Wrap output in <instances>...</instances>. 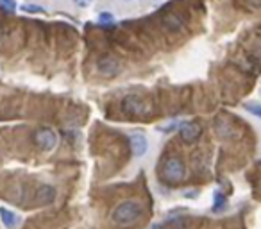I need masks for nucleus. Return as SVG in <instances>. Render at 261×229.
<instances>
[{
  "instance_id": "1",
  "label": "nucleus",
  "mask_w": 261,
  "mask_h": 229,
  "mask_svg": "<svg viewBox=\"0 0 261 229\" xmlns=\"http://www.w3.org/2000/svg\"><path fill=\"white\" fill-rule=\"evenodd\" d=\"M143 215V206L138 201H124L111 213V220L118 227H129L138 222Z\"/></svg>"
},
{
  "instance_id": "2",
  "label": "nucleus",
  "mask_w": 261,
  "mask_h": 229,
  "mask_svg": "<svg viewBox=\"0 0 261 229\" xmlns=\"http://www.w3.org/2000/svg\"><path fill=\"white\" fill-rule=\"evenodd\" d=\"M186 177V165L179 156H168L163 163L161 179L167 184H179Z\"/></svg>"
},
{
  "instance_id": "3",
  "label": "nucleus",
  "mask_w": 261,
  "mask_h": 229,
  "mask_svg": "<svg viewBox=\"0 0 261 229\" xmlns=\"http://www.w3.org/2000/svg\"><path fill=\"white\" fill-rule=\"evenodd\" d=\"M122 109L124 113L131 115V117H143L151 111V106H148L147 101H143L138 95H127V97L122 101Z\"/></svg>"
},
{
  "instance_id": "4",
  "label": "nucleus",
  "mask_w": 261,
  "mask_h": 229,
  "mask_svg": "<svg viewBox=\"0 0 261 229\" xmlns=\"http://www.w3.org/2000/svg\"><path fill=\"white\" fill-rule=\"evenodd\" d=\"M32 140H34L36 147L42 149L43 152H49V150H52L57 145V135L49 127L36 129L34 135H32Z\"/></svg>"
},
{
  "instance_id": "5",
  "label": "nucleus",
  "mask_w": 261,
  "mask_h": 229,
  "mask_svg": "<svg viewBox=\"0 0 261 229\" xmlns=\"http://www.w3.org/2000/svg\"><path fill=\"white\" fill-rule=\"evenodd\" d=\"M97 70L104 77H117L122 70V64L115 56H104L97 61Z\"/></svg>"
},
{
  "instance_id": "6",
  "label": "nucleus",
  "mask_w": 261,
  "mask_h": 229,
  "mask_svg": "<svg viewBox=\"0 0 261 229\" xmlns=\"http://www.w3.org/2000/svg\"><path fill=\"white\" fill-rule=\"evenodd\" d=\"M201 135H202V125L197 124V122H182L179 125V136L186 143L197 142L201 138Z\"/></svg>"
},
{
  "instance_id": "7",
  "label": "nucleus",
  "mask_w": 261,
  "mask_h": 229,
  "mask_svg": "<svg viewBox=\"0 0 261 229\" xmlns=\"http://www.w3.org/2000/svg\"><path fill=\"white\" fill-rule=\"evenodd\" d=\"M129 142H131V149H133V154L136 156V158L145 156V152H147V149H148V142L143 135L134 133V135L129 136Z\"/></svg>"
},
{
  "instance_id": "8",
  "label": "nucleus",
  "mask_w": 261,
  "mask_h": 229,
  "mask_svg": "<svg viewBox=\"0 0 261 229\" xmlns=\"http://www.w3.org/2000/svg\"><path fill=\"white\" fill-rule=\"evenodd\" d=\"M56 199V188L50 186V184H42L36 192V201L40 204H50Z\"/></svg>"
},
{
  "instance_id": "9",
  "label": "nucleus",
  "mask_w": 261,
  "mask_h": 229,
  "mask_svg": "<svg viewBox=\"0 0 261 229\" xmlns=\"http://www.w3.org/2000/svg\"><path fill=\"white\" fill-rule=\"evenodd\" d=\"M163 25L172 32H175V30H181L184 27V20H182L181 15H167L163 18Z\"/></svg>"
},
{
  "instance_id": "10",
  "label": "nucleus",
  "mask_w": 261,
  "mask_h": 229,
  "mask_svg": "<svg viewBox=\"0 0 261 229\" xmlns=\"http://www.w3.org/2000/svg\"><path fill=\"white\" fill-rule=\"evenodd\" d=\"M0 220L4 222V225L8 229H15L20 222L18 217H16V213H13V211L8 210V208H0Z\"/></svg>"
},
{
  "instance_id": "11",
  "label": "nucleus",
  "mask_w": 261,
  "mask_h": 229,
  "mask_svg": "<svg viewBox=\"0 0 261 229\" xmlns=\"http://www.w3.org/2000/svg\"><path fill=\"white\" fill-rule=\"evenodd\" d=\"M243 109L249 111L250 115H254L256 118H261V104L259 102H245V104H243Z\"/></svg>"
},
{
  "instance_id": "12",
  "label": "nucleus",
  "mask_w": 261,
  "mask_h": 229,
  "mask_svg": "<svg viewBox=\"0 0 261 229\" xmlns=\"http://www.w3.org/2000/svg\"><path fill=\"white\" fill-rule=\"evenodd\" d=\"M226 208V197L220 192H215V204H213V211H220Z\"/></svg>"
},
{
  "instance_id": "13",
  "label": "nucleus",
  "mask_w": 261,
  "mask_h": 229,
  "mask_svg": "<svg viewBox=\"0 0 261 229\" xmlns=\"http://www.w3.org/2000/svg\"><path fill=\"white\" fill-rule=\"evenodd\" d=\"M0 8L6 9L8 13H13L16 9V2L15 0H0Z\"/></svg>"
},
{
  "instance_id": "14",
  "label": "nucleus",
  "mask_w": 261,
  "mask_h": 229,
  "mask_svg": "<svg viewBox=\"0 0 261 229\" xmlns=\"http://www.w3.org/2000/svg\"><path fill=\"white\" fill-rule=\"evenodd\" d=\"M113 15H111V13H100V16H99V22L100 23H113Z\"/></svg>"
},
{
  "instance_id": "15",
  "label": "nucleus",
  "mask_w": 261,
  "mask_h": 229,
  "mask_svg": "<svg viewBox=\"0 0 261 229\" xmlns=\"http://www.w3.org/2000/svg\"><path fill=\"white\" fill-rule=\"evenodd\" d=\"M23 11H27V13H43L45 9L43 8H40V6H30V4H27V6H23Z\"/></svg>"
},
{
  "instance_id": "16",
  "label": "nucleus",
  "mask_w": 261,
  "mask_h": 229,
  "mask_svg": "<svg viewBox=\"0 0 261 229\" xmlns=\"http://www.w3.org/2000/svg\"><path fill=\"white\" fill-rule=\"evenodd\" d=\"M73 2H76V6H79V8H88V6H91L93 0H73Z\"/></svg>"
},
{
  "instance_id": "17",
  "label": "nucleus",
  "mask_w": 261,
  "mask_h": 229,
  "mask_svg": "<svg viewBox=\"0 0 261 229\" xmlns=\"http://www.w3.org/2000/svg\"><path fill=\"white\" fill-rule=\"evenodd\" d=\"M151 229H165V225H163V224H152Z\"/></svg>"
},
{
  "instance_id": "18",
  "label": "nucleus",
  "mask_w": 261,
  "mask_h": 229,
  "mask_svg": "<svg viewBox=\"0 0 261 229\" xmlns=\"http://www.w3.org/2000/svg\"><path fill=\"white\" fill-rule=\"evenodd\" d=\"M0 36H2V23H0Z\"/></svg>"
},
{
  "instance_id": "19",
  "label": "nucleus",
  "mask_w": 261,
  "mask_h": 229,
  "mask_svg": "<svg viewBox=\"0 0 261 229\" xmlns=\"http://www.w3.org/2000/svg\"><path fill=\"white\" fill-rule=\"evenodd\" d=\"M124 2H129V0H124Z\"/></svg>"
}]
</instances>
